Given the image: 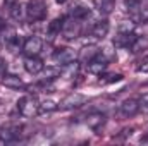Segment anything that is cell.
Wrapping results in <instances>:
<instances>
[{
  "label": "cell",
  "instance_id": "obj_8",
  "mask_svg": "<svg viewBox=\"0 0 148 146\" xmlns=\"http://www.w3.org/2000/svg\"><path fill=\"white\" fill-rule=\"evenodd\" d=\"M52 59L60 65V67H64V65H67V64H71L74 62L76 59H77V53L74 52L73 48H69V46H64V48H57L55 52H53V55H52Z\"/></svg>",
  "mask_w": 148,
  "mask_h": 146
},
{
  "label": "cell",
  "instance_id": "obj_1",
  "mask_svg": "<svg viewBox=\"0 0 148 146\" xmlns=\"http://www.w3.org/2000/svg\"><path fill=\"white\" fill-rule=\"evenodd\" d=\"M138 41V36L134 33V24L126 21L119 26L117 35L114 38V46L115 48H133Z\"/></svg>",
  "mask_w": 148,
  "mask_h": 146
},
{
  "label": "cell",
  "instance_id": "obj_3",
  "mask_svg": "<svg viewBox=\"0 0 148 146\" xmlns=\"http://www.w3.org/2000/svg\"><path fill=\"white\" fill-rule=\"evenodd\" d=\"M47 2L45 0H28L26 3V16L29 21L38 23V21H43L47 17Z\"/></svg>",
  "mask_w": 148,
  "mask_h": 146
},
{
  "label": "cell",
  "instance_id": "obj_23",
  "mask_svg": "<svg viewBox=\"0 0 148 146\" xmlns=\"http://www.w3.org/2000/svg\"><path fill=\"white\" fill-rule=\"evenodd\" d=\"M140 103H141V108L148 112V95H145L143 98H140Z\"/></svg>",
  "mask_w": 148,
  "mask_h": 146
},
{
  "label": "cell",
  "instance_id": "obj_13",
  "mask_svg": "<svg viewBox=\"0 0 148 146\" xmlns=\"http://www.w3.org/2000/svg\"><path fill=\"white\" fill-rule=\"evenodd\" d=\"M98 52H100V48L97 46V45H86V46H83L81 50H79V55H77V60L81 62V64H84V65H88L97 55H98Z\"/></svg>",
  "mask_w": 148,
  "mask_h": 146
},
{
  "label": "cell",
  "instance_id": "obj_6",
  "mask_svg": "<svg viewBox=\"0 0 148 146\" xmlns=\"http://www.w3.org/2000/svg\"><path fill=\"white\" fill-rule=\"evenodd\" d=\"M88 102V96L74 91V93H69L60 103H59V108L60 110H74V108H79L81 105H84Z\"/></svg>",
  "mask_w": 148,
  "mask_h": 146
},
{
  "label": "cell",
  "instance_id": "obj_25",
  "mask_svg": "<svg viewBox=\"0 0 148 146\" xmlns=\"http://www.w3.org/2000/svg\"><path fill=\"white\" fill-rule=\"evenodd\" d=\"M5 28H7V26H5V21H3V19L0 17V33H2V31H3Z\"/></svg>",
  "mask_w": 148,
  "mask_h": 146
},
{
  "label": "cell",
  "instance_id": "obj_19",
  "mask_svg": "<svg viewBox=\"0 0 148 146\" xmlns=\"http://www.w3.org/2000/svg\"><path fill=\"white\" fill-rule=\"evenodd\" d=\"M57 108H59V105H57L55 102H52V100H45V102L40 103V107H38V113H52V112H55Z\"/></svg>",
  "mask_w": 148,
  "mask_h": 146
},
{
  "label": "cell",
  "instance_id": "obj_7",
  "mask_svg": "<svg viewBox=\"0 0 148 146\" xmlns=\"http://www.w3.org/2000/svg\"><path fill=\"white\" fill-rule=\"evenodd\" d=\"M140 110H141L140 98H127V100H124V102L119 105V115H121L122 119H131V117H134Z\"/></svg>",
  "mask_w": 148,
  "mask_h": 146
},
{
  "label": "cell",
  "instance_id": "obj_5",
  "mask_svg": "<svg viewBox=\"0 0 148 146\" xmlns=\"http://www.w3.org/2000/svg\"><path fill=\"white\" fill-rule=\"evenodd\" d=\"M114 59V55H107V52L105 50H100L98 52V55L86 65L88 67V71L90 72H93V74H100L102 76V72L107 69V65L110 64V60Z\"/></svg>",
  "mask_w": 148,
  "mask_h": 146
},
{
  "label": "cell",
  "instance_id": "obj_27",
  "mask_svg": "<svg viewBox=\"0 0 148 146\" xmlns=\"http://www.w3.org/2000/svg\"><path fill=\"white\" fill-rule=\"evenodd\" d=\"M5 2H7V5H10L12 2H17V0H5Z\"/></svg>",
  "mask_w": 148,
  "mask_h": 146
},
{
  "label": "cell",
  "instance_id": "obj_4",
  "mask_svg": "<svg viewBox=\"0 0 148 146\" xmlns=\"http://www.w3.org/2000/svg\"><path fill=\"white\" fill-rule=\"evenodd\" d=\"M16 105H17V112H19L23 117H33V115H36L38 107H40L36 96H33V95H24V96H21Z\"/></svg>",
  "mask_w": 148,
  "mask_h": 146
},
{
  "label": "cell",
  "instance_id": "obj_26",
  "mask_svg": "<svg viewBox=\"0 0 148 146\" xmlns=\"http://www.w3.org/2000/svg\"><path fill=\"white\" fill-rule=\"evenodd\" d=\"M141 143H148V132H147V136H145V138H141Z\"/></svg>",
  "mask_w": 148,
  "mask_h": 146
},
{
  "label": "cell",
  "instance_id": "obj_9",
  "mask_svg": "<svg viewBox=\"0 0 148 146\" xmlns=\"http://www.w3.org/2000/svg\"><path fill=\"white\" fill-rule=\"evenodd\" d=\"M41 50H43V40L36 35L28 36L23 43V52L26 55H38Z\"/></svg>",
  "mask_w": 148,
  "mask_h": 146
},
{
  "label": "cell",
  "instance_id": "obj_28",
  "mask_svg": "<svg viewBox=\"0 0 148 146\" xmlns=\"http://www.w3.org/2000/svg\"><path fill=\"white\" fill-rule=\"evenodd\" d=\"M55 2H57V3H64L66 0H55Z\"/></svg>",
  "mask_w": 148,
  "mask_h": 146
},
{
  "label": "cell",
  "instance_id": "obj_21",
  "mask_svg": "<svg viewBox=\"0 0 148 146\" xmlns=\"http://www.w3.org/2000/svg\"><path fill=\"white\" fill-rule=\"evenodd\" d=\"M105 77H109V79H103V83H117V81L122 79L121 74H109V76H105Z\"/></svg>",
  "mask_w": 148,
  "mask_h": 146
},
{
  "label": "cell",
  "instance_id": "obj_22",
  "mask_svg": "<svg viewBox=\"0 0 148 146\" xmlns=\"http://www.w3.org/2000/svg\"><path fill=\"white\" fill-rule=\"evenodd\" d=\"M138 72H145L148 74V55L141 60V64H140V67H138Z\"/></svg>",
  "mask_w": 148,
  "mask_h": 146
},
{
  "label": "cell",
  "instance_id": "obj_24",
  "mask_svg": "<svg viewBox=\"0 0 148 146\" xmlns=\"http://www.w3.org/2000/svg\"><path fill=\"white\" fill-rule=\"evenodd\" d=\"M5 71H7V62L3 59H0V76H3Z\"/></svg>",
  "mask_w": 148,
  "mask_h": 146
},
{
  "label": "cell",
  "instance_id": "obj_16",
  "mask_svg": "<svg viewBox=\"0 0 148 146\" xmlns=\"http://www.w3.org/2000/svg\"><path fill=\"white\" fill-rule=\"evenodd\" d=\"M2 84L5 88H10V89H19V88H24V83L19 76H14V74H3V79H2Z\"/></svg>",
  "mask_w": 148,
  "mask_h": 146
},
{
  "label": "cell",
  "instance_id": "obj_11",
  "mask_svg": "<svg viewBox=\"0 0 148 146\" xmlns=\"http://www.w3.org/2000/svg\"><path fill=\"white\" fill-rule=\"evenodd\" d=\"M24 69H26V72H29V74H40L45 69V64H43V60L38 55H26Z\"/></svg>",
  "mask_w": 148,
  "mask_h": 146
},
{
  "label": "cell",
  "instance_id": "obj_20",
  "mask_svg": "<svg viewBox=\"0 0 148 146\" xmlns=\"http://www.w3.org/2000/svg\"><path fill=\"white\" fill-rule=\"evenodd\" d=\"M114 2H115V0H100V12L109 14L110 9H112V5H114Z\"/></svg>",
  "mask_w": 148,
  "mask_h": 146
},
{
  "label": "cell",
  "instance_id": "obj_18",
  "mask_svg": "<svg viewBox=\"0 0 148 146\" xmlns=\"http://www.w3.org/2000/svg\"><path fill=\"white\" fill-rule=\"evenodd\" d=\"M62 21H64V19L57 17V19H53V21L48 24V28H47V33H48V36H50V38H53V36H57V35H60V29H62Z\"/></svg>",
  "mask_w": 148,
  "mask_h": 146
},
{
  "label": "cell",
  "instance_id": "obj_15",
  "mask_svg": "<svg viewBox=\"0 0 148 146\" xmlns=\"http://www.w3.org/2000/svg\"><path fill=\"white\" fill-rule=\"evenodd\" d=\"M105 113H102V112H90L88 115H86V126L90 127V129H93V131H98L103 124H105Z\"/></svg>",
  "mask_w": 148,
  "mask_h": 146
},
{
  "label": "cell",
  "instance_id": "obj_12",
  "mask_svg": "<svg viewBox=\"0 0 148 146\" xmlns=\"http://www.w3.org/2000/svg\"><path fill=\"white\" fill-rule=\"evenodd\" d=\"M109 29H110L109 21H107V19H100V21H97V23L91 24L90 35L93 38H97V40H103V38L109 35Z\"/></svg>",
  "mask_w": 148,
  "mask_h": 146
},
{
  "label": "cell",
  "instance_id": "obj_17",
  "mask_svg": "<svg viewBox=\"0 0 148 146\" xmlns=\"http://www.w3.org/2000/svg\"><path fill=\"white\" fill-rule=\"evenodd\" d=\"M24 10H26V9H23V5H21L19 0H17V2H12V3L9 5V14H10V17H12L14 21H21Z\"/></svg>",
  "mask_w": 148,
  "mask_h": 146
},
{
  "label": "cell",
  "instance_id": "obj_10",
  "mask_svg": "<svg viewBox=\"0 0 148 146\" xmlns=\"http://www.w3.org/2000/svg\"><path fill=\"white\" fill-rule=\"evenodd\" d=\"M23 134V127L21 126H16V124H10V126H5L0 129V139L3 143H14L21 138Z\"/></svg>",
  "mask_w": 148,
  "mask_h": 146
},
{
  "label": "cell",
  "instance_id": "obj_2",
  "mask_svg": "<svg viewBox=\"0 0 148 146\" xmlns=\"http://www.w3.org/2000/svg\"><path fill=\"white\" fill-rule=\"evenodd\" d=\"M62 36L66 40H76V38L81 36L83 33V19L79 17H74V16H69L62 21V29H60Z\"/></svg>",
  "mask_w": 148,
  "mask_h": 146
},
{
  "label": "cell",
  "instance_id": "obj_14",
  "mask_svg": "<svg viewBox=\"0 0 148 146\" xmlns=\"http://www.w3.org/2000/svg\"><path fill=\"white\" fill-rule=\"evenodd\" d=\"M5 31H7V35L3 36V45H5V48H7L9 52L16 53V52L23 46V45H21V38L16 35L14 29H7V28H5Z\"/></svg>",
  "mask_w": 148,
  "mask_h": 146
}]
</instances>
